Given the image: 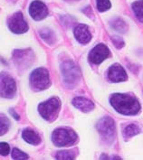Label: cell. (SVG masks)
Instances as JSON below:
<instances>
[{
	"label": "cell",
	"instance_id": "8fae6325",
	"mask_svg": "<svg viewBox=\"0 0 143 160\" xmlns=\"http://www.w3.org/2000/svg\"><path fill=\"white\" fill-rule=\"evenodd\" d=\"M29 13L34 20H42L48 14V9L46 6L41 1H34L29 7Z\"/></svg>",
	"mask_w": 143,
	"mask_h": 160
},
{
	"label": "cell",
	"instance_id": "277c9868",
	"mask_svg": "<svg viewBox=\"0 0 143 160\" xmlns=\"http://www.w3.org/2000/svg\"><path fill=\"white\" fill-rule=\"evenodd\" d=\"M61 107V101L57 98H52L38 106L39 113L47 121H53L57 117Z\"/></svg>",
	"mask_w": 143,
	"mask_h": 160
},
{
	"label": "cell",
	"instance_id": "9c48e42d",
	"mask_svg": "<svg viewBox=\"0 0 143 160\" xmlns=\"http://www.w3.org/2000/svg\"><path fill=\"white\" fill-rule=\"evenodd\" d=\"M110 55V51L106 45L100 43L96 45L89 53V61L93 64H100Z\"/></svg>",
	"mask_w": 143,
	"mask_h": 160
},
{
	"label": "cell",
	"instance_id": "ac0fdd59",
	"mask_svg": "<svg viewBox=\"0 0 143 160\" xmlns=\"http://www.w3.org/2000/svg\"><path fill=\"white\" fill-rule=\"evenodd\" d=\"M132 10L136 17L143 23V0L136 1L132 4Z\"/></svg>",
	"mask_w": 143,
	"mask_h": 160
},
{
	"label": "cell",
	"instance_id": "7c38bea8",
	"mask_svg": "<svg viewBox=\"0 0 143 160\" xmlns=\"http://www.w3.org/2000/svg\"><path fill=\"white\" fill-rule=\"evenodd\" d=\"M108 77L113 82H120L126 81L127 73L122 66H120L118 63H115L110 67Z\"/></svg>",
	"mask_w": 143,
	"mask_h": 160
},
{
	"label": "cell",
	"instance_id": "8992f818",
	"mask_svg": "<svg viewBox=\"0 0 143 160\" xmlns=\"http://www.w3.org/2000/svg\"><path fill=\"white\" fill-rule=\"evenodd\" d=\"M30 83L35 91H43L50 84V78L48 72L43 68L34 70L30 76Z\"/></svg>",
	"mask_w": 143,
	"mask_h": 160
},
{
	"label": "cell",
	"instance_id": "603a6c76",
	"mask_svg": "<svg viewBox=\"0 0 143 160\" xmlns=\"http://www.w3.org/2000/svg\"><path fill=\"white\" fill-rule=\"evenodd\" d=\"M12 158H13V159L16 160L28 159V156L25 153L22 152L21 150H19V149H17V148H15L12 151Z\"/></svg>",
	"mask_w": 143,
	"mask_h": 160
},
{
	"label": "cell",
	"instance_id": "d6986e66",
	"mask_svg": "<svg viewBox=\"0 0 143 160\" xmlns=\"http://www.w3.org/2000/svg\"><path fill=\"white\" fill-rule=\"evenodd\" d=\"M76 152L75 150H62L59 151L55 158L59 160H73L75 158Z\"/></svg>",
	"mask_w": 143,
	"mask_h": 160
},
{
	"label": "cell",
	"instance_id": "5b68a950",
	"mask_svg": "<svg viewBox=\"0 0 143 160\" xmlns=\"http://www.w3.org/2000/svg\"><path fill=\"white\" fill-rule=\"evenodd\" d=\"M97 129L103 139L109 143L114 140L116 129L114 120L110 117H103L97 123Z\"/></svg>",
	"mask_w": 143,
	"mask_h": 160
},
{
	"label": "cell",
	"instance_id": "3957f363",
	"mask_svg": "<svg viewBox=\"0 0 143 160\" xmlns=\"http://www.w3.org/2000/svg\"><path fill=\"white\" fill-rule=\"evenodd\" d=\"M52 140L57 147H66L75 143L77 140V135L71 128H57L53 132Z\"/></svg>",
	"mask_w": 143,
	"mask_h": 160
},
{
	"label": "cell",
	"instance_id": "52a82bcc",
	"mask_svg": "<svg viewBox=\"0 0 143 160\" xmlns=\"http://www.w3.org/2000/svg\"><path fill=\"white\" fill-rule=\"evenodd\" d=\"M17 84L13 77L7 72L0 73V96L11 99L16 95Z\"/></svg>",
	"mask_w": 143,
	"mask_h": 160
},
{
	"label": "cell",
	"instance_id": "e0dca14e",
	"mask_svg": "<svg viewBox=\"0 0 143 160\" xmlns=\"http://www.w3.org/2000/svg\"><path fill=\"white\" fill-rule=\"evenodd\" d=\"M110 25L112 26V28H114L117 32L119 33H126L127 30H128V26H127L126 23L120 19V18H116L114 20L111 21Z\"/></svg>",
	"mask_w": 143,
	"mask_h": 160
},
{
	"label": "cell",
	"instance_id": "7402d4cb",
	"mask_svg": "<svg viewBox=\"0 0 143 160\" xmlns=\"http://www.w3.org/2000/svg\"><path fill=\"white\" fill-rule=\"evenodd\" d=\"M97 1V8L100 12H104L110 8L111 4L110 0H96Z\"/></svg>",
	"mask_w": 143,
	"mask_h": 160
},
{
	"label": "cell",
	"instance_id": "44dd1931",
	"mask_svg": "<svg viewBox=\"0 0 143 160\" xmlns=\"http://www.w3.org/2000/svg\"><path fill=\"white\" fill-rule=\"evenodd\" d=\"M9 128V119L4 115H0V136L8 132Z\"/></svg>",
	"mask_w": 143,
	"mask_h": 160
},
{
	"label": "cell",
	"instance_id": "9a60e30c",
	"mask_svg": "<svg viewBox=\"0 0 143 160\" xmlns=\"http://www.w3.org/2000/svg\"><path fill=\"white\" fill-rule=\"evenodd\" d=\"M22 136L25 141L31 145H38L41 142V139H40L38 134L35 133L32 129H29V128L25 129L22 133Z\"/></svg>",
	"mask_w": 143,
	"mask_h": 160
},
{
	"label": "cell",
	"instance_id": "6da1fadb",
	"mask_svg": "<svg viewBox=\"0 0 143 160\" xmlns=\"http://www.w3.org/2000/svg\"><path fill=\"white\" fill-rule=\"evenodd\" d=\"M110 105L122 115H136L140 110V104L131 95L124 93H115L110 97Z\"/></svg>",
	"mask_w": 143,
	"mask_h": 160
},
{
	"label": "cell",
	"instance_id": "4fadbf2b",
	"mask_svg": "<svg viewBox=\"0 0 143 160\" xmlns=\"http://www.w3.org/2000/svg\"><path fill=\"white\" fill-rule=\"evenodd\" d=\"M74 35L77 41L84 44L88 43L92 39V35L88 29V26L85 25H77L74 29Z\"/></svg>",
	"mask_w": 143,
	"mask_h": 160
},
{
	"label": "cell",
	"instance_id": "5bb4252c",
	"mask_svg": "<svg viewBox=\"0 0 143 160\" xmlns=\"http://www.w3.org/2000/svg\"><path fill=\"white\" fill-rule=\"evenodd\" d=\"M73 104L77 109L84 111V112H89L94 108V104L93 101L84 98V97H76L73 100Z\"/></svg>",
	"mask_w": 143,
	"mask_h": 160
},
{
	"label": "cell",
	"instance_id": "cb8c5ba5",
	"mask_svg": "<svg viewBox=\"0 0 143 160\" xmlns=\"http://www.w3.org/2000/svg\"><path fill=\"white\" fill-rule=\"evenodd\" d=\"M10 152V147L8 143L2 142L0 143V155L2 156H8Z\"/></svg>",
	"mask_w": 143,
	"mask_h": 160
},
{
	"label": "cell",
	"instance_id": "4316f807",
	"mask_svg": "<svg viewBox=\"0 0 143 160\" xmlns=\"http://www.w3.org/2000/svg\"><path fill=\"white\" fill-rule=\"evenodd\" d=\"M67 1H76V0H67Z\"/></svg>",
	"mask_w": 143,
	"mask_h": 160
},
{
	"label": "cell",
	"instance_id": "484cf974",
	"mask_svg": "<svg viewBox=\"0 0 143 160\" xmlns=\"http://www.w3.org/2000/svg\"><path fill=\"white\" fill-rule=\"evenodd\" d=\"M10 112L12 113V116H13L14 118H17V119H19V117H18V115H17V112H14V110H10Z\"/></svg>",
	"mask_w": 143,
	"mask_h": 160
},
{
	"label": "cell",
	"instance_id": "ffe728a7",
	"mask_svg": "<svg viewBox=\"0 0 143 160\" xmlns=\"http://www.w3.org/2000/svg\"><path fill=\"white\" fill-rule=\"evenodd\" d=\"M40 35L47 43H53L55 40L54 34L49 29H43L40 31Z\"/></svg>",
	"mask_w": 143,
	"mask_h": 160
},
{
	"label": "cell",
	"instance_id": "ba28073f",
	"mask_svg": "<svg viewBox=\"0 0 143 160\" xmlns=\"http://www.w3.org/2000/svg\"><path fill=\"white\" fill-rule=\"evenodd\" d=\"M9 29L15 34H23L28 30V25L21 12L14 14L8 19Z\"/></svg>",
	"mask_w": 143,
	"mask_h": 160
},
{
	"label": "cell",
	"instance_id": "30bf717a",
	"mask_svg": "<svg viewBox=\"0 0 143 160\" xmlns=\"http://www.w3.org/2000/svg\"><path fill=\"white\" fill-rule=\"evenodd\" d=\"M34 59L33 52L30 50H17L14 52V62L18 67L26 68Z\"/></svg>",
	"mask_w": 143,
	"mask_h": 160
},
{
	"label": "cell",
	"instance_id": "2e32d148",
	"mask_svg": "<svg viewBox=\"0 0 143 160\" xmlns=\"http://www.w3.org/2000/svg\"><path fill=\"white\" fill-rule=\"evenodd\" d=\"M140 132V127L135 125V124H130L124 128L123 130V137L125 138H132L134 136L138 135Z\"/></svg>",
	"mask_w": 143,
	"mask_h": 160
},
{
	"label": "cell",
	"instance_id": "7a4b0ae2",
	"mask_svg": "<svg viewBox=\"0 0 143 160\" xmlns=\"http://www.w3.org/2000/svg\"><path fill=\"white\" fill-rule=\"evenodd\" d=\"M61 70L64 84L70 89L74 88L81 79V72L78 66L73 61H66L62 64Z\"/></svg>",
	"mask_w": 143,
	"mask_h": 160
},
{
	"label": "cell",
	"instance_id": "d4e9b609",
	"mask_svg": "<svg viewBox=\"0 0 143 160\" xmlns=\"http://www.w3.org/2000/svg\"><path fill=\"white\" fill-rule=\"evenodd\" d=\"M112 41H113L114 45H115L118 49H120V48H122V47L124 46V42H123V40H122L120 37H119V36H113V37H112Z\"/></svg>",
	"mask_w": 143,
	"mask_h": 160
}]
</instances>
